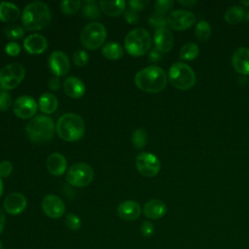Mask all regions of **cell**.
Segmentation results:
<instances>
[{"label": "cell", "instance_id": "cell-30", "mask_svg": "<svg viewBox=\"0 0 249 249\" xmlns=\"http://www.w3.org/2000/svg\"><path fill=\"white\" fill-rule=\"evenodd\" d=\"M83 13L84 16L89 18H96L100 17V9L97 7V3L93 0L84 2Z\"/></svg>", "mask_w": 249, "mask_h": 249}, {"label": "cell", "instance_id": "cell-23", "mask_svg": "<svg viewBox=\"0 0 249 249\" xmlns=\"http://www.w3.org/2000/svg\"><path fill=\"white\" fill-rule=\"evenodd\" d=\"M19 16L20 12L17 5L10 2H0V20L12 22L17 20Z\"/></svg>", "mask_w": 249, "mask_h": 249}, {"label": "cell", "instance_id": "cell-16", "mask_svg": "<svg viewBox=\"0 0 249 249\" xmlns=\"http://www.w3.org/2000/svg\"><path fill=\"white\" fill-rule=\"evenodd\" d=\"M117 213L123 220L134 221L141 214V206L135 200H124L118 205Z\"/></svg>", "mask_w": 249, "mask_h": 249}, {"label": "cell", "instance_id": "cell-8", "mask_svg": "<svg viewBox=\"0 0 249 249\" xmlns=\"http://www.w3.org/2000/svg\"><path fill=\"white\" fill-rule=\"evenodd\" d=\"M25 75L24 67L17 62L10 63L0 70V88L2 89H13L17 88Z\"/></svg>", "mask_w": 249, "mask_h": 249}, {"label": "cell", "instance_id": "cell-45", "mask_svg": "<svg viewBox=\"0 0 249 249\" xmlns=\"http://www.w3.org/2000/svg\"><path fill=\"white\" fill-rule=\"evenodd\" d=\"M160 52L157 49H153L151 52H150V54H149V59L153 62H157L160 59Z\"/></svg>", "mask_w": 249, "mask_h": 249}, {"label": "cell", "instance_id": "cell-13", "mask_svg": "<svg viewBox=\"0 0 249 249\" xmlns=\"http://www.w3.org/2000/svg\"><path fill=\"white\" fill-rule=\"evenodd\" d=\"M42 209L48 217L57 219L63 216L65 212V204L59 196L55 195H48L42 200Z\"/></svg>", "mask_w": 249, "mask_h": 249}, {"label": "cell", "instance_id": "cell-7", "mask_svg": "<svg viewBox=\"0 0 249 249\" xmlns=\"http://www.w3.org/2000/svg\"><path fill=\"white\" fill-rule=\"evenodd\" d=\"M106 28L102 23L93 21L86 25L81 32V42L89 50H96L101 47L106 39Z\"/></svg>", "mask_w": 249, "mask_h": 249}, {"label": "cell", "instance_id": "cell-18", "mask_svg": "<svg viewBox=\"0 0 249 249\" xmlns=\"http://www.w3.org/2000/svg\"><path fill=\"white\" fill-rule=\"evenodd\" d=\"M173 35L166 27L159 28L154 33V43L156 49L161 53L169 52L173 47Z\"/></svg>", "mask_w": 249, "mask_h": 249}, {"label": "cell", "instance_id": "cell-5", "mask_svg": "<svg viewBox=\"0 0 249 249\" xmlns=\"http://www.w3.org/2000/svg\"><path fill=\"white\" fill-rule=\"evenodd\" d=\"M152 39L149 32L141 27L129 31L124 38V48L132 56H141L151 48Z\"/></svg>", "mask_w": 249, "mask_h": 249}, {"label": "cell", "instance_id": "cell-33", "mask_svg": "<svg viewBox=\"0 0 249 249\" xmlns=\"http://www.w3.org/2000/svg\"><path fill=\"white\" fill-rule=\"evenodd\" d=\"M81 4L79 0H63L60 3V9L65 15H73L80 9Z\"/></svg>", "mask_w": 249, "mask_h": 249}, {"label": "cell", "instance_id": "cell-36", "mask_svg": "<svg viewBox=\"0 0 249 249\" xmlns=\"http://www.w3.org/2000/svg\"><path fill=\"white\" fill-rule=\"evenodd\" d=\"M172 6H173L172 0H158L155 3V10H156V13L164 15Z\"/></svg>", "mask_w": 249, "mask_h": 249}, {"label": "cell", "instance_id": "cell-24", "mask_svg": "<svg viewBox=\"0 0 249 249\" xmlns=\"http://www.w3.org/2000/svg\"><path fill=\"white\" fill-rule=\"evenodd\" d=\"M99 6L101 10L110 17L120 16L125 9L126 2L124 0L118 1H100Z\"/></svg>", "mask_w": 249, "mask_h": 249}, {"label": "cell", "instance_id": "cell-25", "mask_svg": "<svg viewBox=\"0 0 249 249\" xmlns=\"http://www.w3.org/2000/svg\"><path fill=\"white\" fill-rule=\"evenodd\" d=\"M38 105L40 110L45 114H52L53 113L58 106V100L56 96L50 92L43 93L38 101Z\"/></svg>", "mask_w": 249, "mask_h": 249}, {"label": "cell", "instance_id": "cell-21", "mask_svg": "<svg viewBox=\"0 0 249 249\" xmlns=\"http://www.w3.org/2000/svg\"><path fill=\"white\" fill-rule=\"evenodd\" d=\"M67 167V160L60 153H53L47 159V168L54 176L62 175Z\"/></svg>", "mask_w": 249, "mask_h": 249}, {"label": "cell", "instance_id": "cell-49", "mask_svg": "<svg viewBox=\"0 0 249 249\" xmlns=\"http://www.w3.org/2000/svg\"><path fill=\"white\" fill-rule=\"evenodd\" d=\"M240 3L245 5V6H249V1H244V0H240Z\"/></svg>", "mask_w": 249, "mask_h": 249}, {"label": "cell", "instance_id": "cell-15", "mask_svg": "<svg viewBox=\"0 0 249 249\" xmlns=\"http://www.w3.org/2000/svg\"><path fill=\"white\" fill-rule=\"evenodd\" d=\"M27 205L25 196L20 193L9 194L4 199V209L11 215H18L21 213Z\"/></svg>", "mask_w": 249, "mask_h": 249}, {"label": "cell", "instance_id": "cell-41", "mask_svg": "<svg viewBox=\"0 0 249 249\" xmlns=\"http://www.w3.org/2000/svg\"><path fill=\"white\" fill-rule=\"evenodd\" d=\"M6 53L11 56H16L20 53V46L16 42H10L5 47Z\"/></svg>", "mask_w": 249, "mask_h": 249}, {"label": "cell", "instance_id": "cell-1", "mask_svg": "<svg viewBox=\"0 0 249 249\" xmlns=\"http://www.w3.org/2000/svg\"><path fill=\"white\" fill-rule=\"evenodd\" d=\"M52 20V13L47 4L41 1L31 2L26 5L21 14V23L27 30H40Z\"/></svg>", "mask_w": 249, "mask_h": 249}, {"label": "cell", "instance_id": "cell-22", "mask_svg": "<svg viewBox=\"0 0 249 249\" xmlns=\"http://www.w3.org/2000/svg\"><path fill=\"white\" fill-rule=\"evenodd\" d=\"M166 205L162 200L154 198L145 203L143 213L147 218L156 220L163 217L166 213Z\"/></svg>", "mask_w": 249, "mask_h": 249}, {"label": "cell", "instance_id": "cell-27", "mask_svg": "<svg viewBox=\"0 0 249 249\" xmlns=\"http://www.w3.org/2000/svg\"><path fill=\"white\" fill-rule=\"evenodd\" d=\"M102 54L108 59H119L124 54L122 46L116 42H108L102 47Z\"/></svg>", "mask_w": 249, "mask_h": 249}, {"label": "cell", "instance_id": "cell-42", "mask_svg": "<svg viewBox=\"0 0 249 249\" xmlns=\"http://www.w3.org/2000/svg\"><path fill=\"white\" fill-rule=\"evenodd\" d=\"M147 4H148V2L143 1V0H131V1L128 2V5H129L130 9L133 10V11H136V12L145 9Z\"/></svg>", "mask_w": 249, "mask_h": 249}, {"label": "cell", "instance_id": "cell-9", "mask_svg": "<svg viewBox=\"0 0 249 249\" xmlns=\"http://www.w3.org/2000/svg\"><path fill=\"white\" fill-rule=\"evenodd\" d=\"M93 175V170L89 164L78 162L67 170L65 179L70 185L81 188L88 186L92 181Z\"/></svg>", "mask_w": 249, "mask_h": 249}, {"label": "cell", "instance_id": "cell-3", "mask_svg": "<svg viewBox=\"0 0 249 249\" xmlns=\"http://www.w3.org/2000/svg\"><path fill=\"white\" fill-rule=\"evenodd\" d=\"M85 128V122L82 117L74 113L62 115L55 124V130L58 136L68 142L81 139L84 135Z\"/></svg>", "mask_w": 249, "mask_h": 249}, {"label": "cell", "instance_id": "cell-12", "mask_svg": "<svg viewBox=\"0 0 249 249\" xmlns=\"http://www.w3.org/2000/svg\"><path fill=\"white\" fill-rule=\"evenodd\" d=\"M13 110L16 116L20 119H29L33 117L37 111V104L33 97L22 95L18 97L14 104Z\"/></svg>", "mask_w": 249, "mask_h": 249}, {"label": "cell", "instance_id": "cell-17", "mask_svg": "<svg viewBox=\"0 0 249 249\" xmlns=\"http://www.w3.org/2000/svg\"><path fill=\"white\" fill-rule=\"evenodd\" d=\"M25 51L30 54H39L48 49V41L41 34H31L23 41Z\"/></svg>", "mask_w": 249, "mask_h": 249}, {"label": "cell", "instance_id": "cell-43", "mask_svg": "<svg viewBox=\"0 0 249 249\" xmlns=\"http://www.w3.org/2000/svg\"><path fill=\"white\" fill-rule=\"evenodd\" d=\"M124 18H125V20L130 23V24H134L138 21L139 19V17H138V14L136 11H133L131 9H129L128 11L125 12L124 14Z\"/></svg>", "mask_w": 249, "mask_h": 249}, {"label": "cell", "instance_id": "cell-31", "mask_svg": "<svg viewBox=\"0 0 249 249\" xmlns=\"http://www.w3.org/2000/svg\"><path fill=\"white\" fill-rule=\"evenodd\" d=\"M4 34L9 39L18 40L23 37L24 29L18 24H9L4 28Z\"/></svg>", "mask_w": 249, "mask_h": 249}, {"label": "cell", "instance_id": "cell-14", "mask_svg": "<svg viewBox=\"0 0 249 249\" xmlns=\"http://www.w3.org/2000/svg\"><path fill=\"white\" fill-rule=\"evenodd\" d=\"M49 66L55 77L64 76L70 69V61L63 52L54 51L49 57Z\"/></svg>", "mask_w": 249, "mask_h": 249}, {"label": "cell", "instance_id": "cell-6", "mask_svg": "<svg viewBox=\"0 0 249 249\" xmlns=\"http://www.w3.org/2000/svg\"><path fill=\"white\" fill-rule=\"evenodd\" d=\"M168 79L173 87L179 89H189L196 84V74L186 63L175 62L168 71Z\"/></svg>", "mask_w": 249, "mask_h": 249}, {"label": "cell", "instance_id": "cell-50", "mask_svg": "<svg viewBox=\"0 0 249 249\" xmlns=\"http://www.w3.org/2000/svg\"><path fill=\"white\" fill-rule=\"evenodd\" d=\"M0 249H3V244L1 241H0Z\"/></svg>", "mask_w": 249, "mask_h": 249}, {"label": "cell", "instance_id": "cell-38", "mask_svg": "<svg viewBox=\"0 0 249 249\" xmlns=\"http://www.w3.org/2000/svg\"><path fill=\"white\" fill-rule=\"evenodd\" d=\"M12 105V96L7 91L0 92V111L8 110Z\"/></svg>", "mask_w": 249, "mask_h": 249}, {"label": "cell", "instance_id": "cell-32", "mask_svg": "<svg viewBox=\"0 0 249 249\" xmlns=\"http://www.w3.org/2000/svg\"><path fill=\"white\" fill-rule=\"evenodd\" d=\"M147 140H148V135L144 129L138 128L134 130L132 134V143L136 149H142L146 145Z\"/></svg>", "mask_w": 249, "mask_h": 249}, {"label": "cell", "instance_id": "cell-26", "mask_svg": "<svg viewBox=\"0 0 249 249\" xmlns=\"http://www.w3.org/2000/svg\"><path fill=\"white\" fill-rule=\"evenodd\" d=\"M245 18V11L239 6H231L226 12L224 18L230 24H236Z\"/></svg>", "mask_w": 249, "mask_h": 249}, {"label": "cell", "instance_id": "cell-35", "mask_svg": "<svg viewBox=\"0 0 249 249\" xmlns=\"http://www.w3.org/2000/svg\"><path fill=\"white\" fill-rule=\"evenodd\" d=\"M149 22L151 25L159 28H163L165 27L166 23V18L164 17V15H160L158 13H154L150 18H149Z\"/></svg>", "mask_w": 249, "mask_h": 249}, {"label": "cell", "instance_id": "cell-37", "mask_svg": "<svg viewBox=\"0 0 249 249\" xmlns=\"http://www.w3.org/2000/svg\"><path fill=\"white\" fill-rule=\"evenodd\" d=\"M89 60V55L84 50H77L73 53V62L77 66H84Z\"/></svg>", "mask_w": 249, "mask_h": 249}, {"label": "cell", "instance_id": "cell-40", "mask_svg": "<svg viewBox=\"0 0 249 249\" xmlns=\"http://www.w3.org/2000/svg\"><path fill=\"white\" fill-rule=\"evenodd\" d=\"M13 171V164L9 160H3L0 162V178L8 177Z\"/></svg>", "mask_w": 249, "mask_h": 249}, {"label": "cell", "instance_id": "cell-39", "mask_svg": "<svg viewBox=\"0 0 249 249\" xmlns=\"http://www.w3.org/2000/svg\"><path fill=\"white\" fill-rule=\"evenodd\" d=\"M140 231H141V234L142 236L146 237V238H149L151 237L154 232H155V227L154 225L149 222V221H145L142 223L141 225V228H140Z\"/></svg>", "mask_w": 249, "mask_h": 249}, {"label": "cell", "instance_id": "cell-4", "mask_svg": "<svg viewBox=\"0 0 249 249\" xmlns=\"http://www.w3.org/2000/svg\"><path fill=\"white\" fill-rule=\"evenodd\" d=\"M28 138L35 143H43L51 140L54 135V124L52 118L39 115L33 118L25 128Z\"/></svg>", "mask_w": 249, "mask_h": 249}, {"label": "cell", "instance_id": "cell-46", "mask_svg": "<svg viewBox=\"0 0 249 249\" xmlns=\"http://www.w3.org/2000/svg\"><path fill=\"white\" fill-rule=\"evenodd\" d=\"M5 227V215L3 210L0 208V234L2 233Z\"/></svg>", "mask_w": 249, "mask_h": 249}, {"label": "cell", "instance_id": "cell-28", "mask_svg": "<svg viewBox=\"0 0 249 249\" xmlns=\"http://www.w3.org/2000/svg\"><path fill=\"white\" fill-rule=\"evenodd\" d=\"M199 49L195 43H187L180 50V57L185 60H192L197 56Z\"/></svg>", "mask_w": 249, "mask_h": 249}, {"label": "cell", "instance_id": "cell-2", "mask_svg": "<svg viewBox=\"0 0 249 249\" xmlns=\"http://www.w3.org/2000/svg\"><path fill=\"white\" fill-rule=\"evenodd\" d=\"M136 87L147 92H160L167 84L166 73L157 65H150L141 69L134 77Z\"/></svg>", "mask_w": 249, "mask_h": 249}, {"label": "cell", "instance_id": "cell-10", "mask_svg": "<svg viewBox=\"0 0 249 249\" xmlns=\"http://www.w3.org/2000/svg\"><path fill=\"white\" fill-rule=\"evenodd\" d=\"M137 170L146 177H153L157 175L160 169V160L152 153H140L135 160Z\"/></svg>", "mask_w": 249, "mask_h": 249}, {"label": "cell", "instance_id": "cell-29", "mask_svg": "<svg viewBox=\"0 0 249 249\" xmlns=\"http://www.w3.org/2000/svg\"><path fill=\"white\" fill-rule=\"evenodd\" d=\"M195 33L196 36L201 40V41H206L209 39L210 35H211V26L208 23L207 20H199L195 28Z\"/></svg>", "mask_w": 249, "mask_h": 249}, {"label": "cell", "instance_id": "cell-44", "mask_svg": "<svg viewBox=\"0 0 249 249\" xmlns=\"http://www.w3.org/2000/svg\"><path fill=\"white\" fill-rule=\"evenodd\" d=\"M49 88L52 90H53V91L57 90L60 88V81H59V79L57 77H53L52 79H50L49 80Z\"/></svg>", "mask_w": 249, "mask_h": 249}, {"label": "cell", "instance_id": "cell-47", "mask_svg": "<svg viewBox=\"0 0 249 249\" xmlns=\"http://www.w3.org/2000/svg\"><path fill=\"white\" fill-rule=\"evenodd\" d=\"M178 3H180V4L184 5V6H187V7H192V6L196 4V1H194V0H188V1L183 0L182 1V0H180V1H178Z\"/></svg>", "mask_w": 249, "mask_h": 249}, {"label": "cell", "instance_id": "cell-51", "mask_svg": "<svg viewBox=\"0 0 249 249\" xmlns=\"http://www.w3.org/2000/svg\"><path fill=\"white\" fill-rule=\"evenodd\" d=\"M247 18L249 19V12H248V14H247Z\"/></svg>", "mask_w": 249, "mask_h": 249}, {"label": "cell", "instance_id": "cell-19", "mask_svg": "<svg viewBox=\"0 0 249 249\" xmlns=\"http://www.w3.org/2000/svg\"><path fill=\"white\" fill-rule=\"evenodd\" d=\"M231 63L233 68L240 74H249V49L238 48L232 53Z\"/></svg>", "mask_w": 249, "mask_h": 249}, {"label": "cell", "instance_id": "cell-20", "mask_svg": "<svg viewBox=\"0 0 249 249\" xmlns=\"http://www.w3.org/2000/svg\"><path fill=\"white\" fill-rule=\"evenodd\" d=\"M62 86L65 93L72 98H80L84 95L86 91L85 84L83 83L82 80H80L77 77H73V76L67 77L63 81Z\"/></svg>", "mask_w": 249, "mask_h": 249}, {"label": "cell", "instance_id": "cell-48", "mask_svg": "<svg viewBox=\"0 0 249 249\" xmlns=\"http://www.w3.org/2000/svg\"><path fill=\"white\" fill-rule=\"evenodd\" d=\"M3 191H4V185H3L2 179L0 178V196H1L2 194H3Z\"/></svg>", "mask_w": 249, "mask_h": 249}, {"label": "cell", "instance_id": "cell-34", "mask_svg": "<svg viewBox=\"0 0 249 249\" xmlns=\"http://www.w3.org/2000/svg\"><path fill=\"white\" fill-rule=\"evenodd\" d=\"M64 223L70 231H78L81 228V219L74 213H68L65 217Z\"/></svg>", "mask_w": 249, "mask_h": 249}, {"label": "cell", "instance_id": "cell-11", "mask_svg": "<svg viewBox=\"0 0 249 249\" xmlns=\"http://www.w3.org/2000/svg\"><path fill=\"white\" fill-rule=\"evenodd\" d=\"M196 21L194 13L187 10L172 11L166 18V23L175 30H184L192 26Z\"/></svg>", "mask_w": 249, "mask_h": 249}]
</instances>
